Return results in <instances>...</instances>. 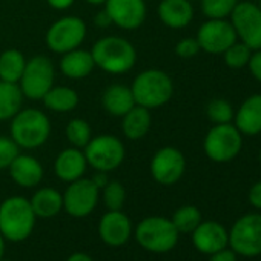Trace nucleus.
I'll return each instance as SVG.
<instances>
[{
	"label": "nucleus",
	"mask_w": 261,
	"mask_h": 261,
	"mask_svg": "<svg viewBox=\"0 0 261 261\" xmlns=\"http://www.w3.org/2000/svg\"><path fill=\"white\" fill-rule=\"evenodd\" d=\"M53 126L46 112L37 108H22L10 120V137L20 149H39L51 137Z\"/></svg>",
	"instance_id": "nucleus-1"
},
{
	"label": "nucleus",
	"mask_w": 261,
	"mask_h": 261,
	"mask_svg": "<svg viewBox=\"0 0 261 261\" xmlns=\"http://www.w3.org/2000/svg\"><path fill=\"white\" fill-rule=\"evenodd\" d=\"M95 63L106 74L120 75L133 69L137 63V49L121 36H105L89 49Z\"/></svg>",
	"instance_id": "nucleus-2"
},
{
	"label": "nucleus",
	"mask_w": 261,
	"mask_h": 261,
	"mask_svg": "<svg viewBox=\"0 0 261 261\" xmlns=\"http://www.w3.org/2000/svg\"><path fill=\"white\" fill-rule=\"evenodd\" d=\"M37 217L27 197L11 195L0 203V233L7 241H25L36 227Z\"/></svg>",
	"instance_id": "nucleus-3"
},
{
	"label": "nucleus",
	"mask_w": 261,
	"mask_h": 261,
	"mask_svg": "<svg viewBox=\"0 0 261 261\" xmlns=\"http://www.w3.org/2000/svg\"><path fill=\"white\" fill-rule=\"evenodd\" d=\"M136 105L157 109L171 101L174 95V82L171 75L162 69L151 68L139 72L130 85Z\"/></svg>",
	"instance_id": "nucleus-4"
},
{
	"label": "nucleus",
	"mask_w": 261,
	"mask_h": 261,
	"mask_svg": "<svg viewBox=\"0 0 261 261\" xmlns=\"http://www.w3.org/2000/svg\"><path fill=\"white\" fill-rule=\"evenodd\" d=\"M178 230L171 218L151 215L143 218L136 227L137 243L148 252L166 253L178 243Z\"/></svg>",
	"instance_id": "nucleus-5"
},
{
	"label": "nucleus",
	"mask_w": 261,
	"mask_h": 261,
	"mask_svg": "<svg viewBox=\"0 0 261 261\" xmlns=\"http://www.w3.org/2000/svg\"><path fill=\"white\" fill-rule=\"evenodd\" d=\"M88 166L100 172H112L121 166L126 157V148L120 137L112 134L92 136L89 143L83 148Z\"/></svg>",
	"instance_id": "nucleus-6"
},
{
	"label": "nucleus",
	"mask_w": 261,
	"mask_h": 261,
	"mask_svg": "<svg viewBox=\"0 0 261 261\" xmlns=\"http://www.w3.org/2000/svg\"><path fill=\"white\" fill-rule=\"evenodd\" d=\"M243 148V134L232 123L214 124L203 140L206 157L215 163L232 162Z\"/></svg>",
	"instance_id": "nucleus-7"
},
{
	"label": "nucleus",
	"mask_w": 261,
	"mask_h": 261,
	"mask_svg": "<svg viewBox=\"0 0 261 261\" xmlns=\"http://www.w3.org/2000/svg\"><path fill=\"white\" fill-rule=\"evenodd\" d=\"M54 82L56 66L53 60L46 56H34L27 60L19 86L25 98L37 101L54 86Z\"/></svg>",
	"instance_id": "nucleus-8"
},
{
	"label": "nucleus",
	"mask_w": 261,
	"mask_h": 261,
	"mask_svg": "<svg viewBox=\"0 0 261 261\" xmlns=\"http://www.w3.org/2000/svg\"><path fill=\"white\" fill-rule=\"evenodd\" d=\"M88 34L85 20L79 16H63L48 28L45 43L54 54H65L82 46Z\"/></svg>",
	"instance_id": "nucleus-9"
},
{
	"label": "nucleus",
	"mask_w": 261,
	"mask_h": 261,
	"mask_svg": "<svg viewBox=\"0 0 261 261\" xmlns=\"http://www.w3.org/2000/svg\"><path fill=\"white\" fill-rule=\"evenodd\" d=\"M230 23L237 39L247 45L252 51L261 49V10L250 0L238 2L230 13Z\"/></svg>",
	"instance_id": "nucleus-10"
},
{
	"label": "nucleus",
	"mask_w": 261,
	"mask_h": 261,
	"mask_svg": "<svg viewBox=\"0 0 261 261\" xmlns=\"http://www.w3.org/2000/svg\"><path fill=\"white\" fill-rule=\"evenodd\" d=\"M229 244L241 256L261 255V214L240 217L229 232Z\"/></svg>",
	"instance_id": "nucleus-11"
},
{
	"label": "nucleus",
	"mask_w": 261,
	"mask_h": 261,
	"mask_svg": "<svg viewBox=\"0 0 261 261\" xmlns=\"http://www.w3.org/2000/svg\"><path fill=\"white\" fill-rule=\"evenodd\" d=\"M63 195V209L74 218H83L94 212L100 200V189L91 178H79L68 183Z\"/></svg>",
	"instance_id": "nucleus-12"
},
{
	"label": "nucleus",
	"mask_w": 261,
	"mask_h": 261,
	"mask_svg": "<svg viewBox=\"0 0 261 261\" xmlns=\"http://www.w3.org/2000/svg\"><path fill=\"white\" fill-rule=\"evenodd\" d=\"M149 171L155 183L162 186H172L185 175L186 159L180 149L174 146H163L152 155Z\"/></svg>",
	"instance_id": "nucleus-13"
},
{
	"label": "nucleus",
	"mask_w": 261,
	"mask_h": 261,
	"mask_svg": "<svg viewBox=\"0 0 261 261\" xmlns=\"http://www.w3.org/2000/svg\"><path fill=\"white\" fill-rule=\"evenodd\" d=\"M195 39L200 49L212 56H223V53L238 40L227 19H207L200 25Z\"/></svg>",
	"instance_id": "nucleus-14"
},
{
	"label": "nucleus",
	"mask_w": 261,
	"mask_h": 261,
	"mask_svg": "<svg viewBox=\"0 0 261 261\" xmlns=\"http://www.w3.org/2000/svg\"><path fill=\"white\" fill-rule=\"evenodd\" d=\"M103 8L109 14L112 25L123 31L139 30L148 16L146 0H106Z\"/></svg>",
	"instance_id": "nucleus-15"
},
{
	"label": "nucleus",
	"mask_w": 261,
	"mask_h": 261,
	"mask_svg": "<svg viewBox=\"0 0 261 261\" xmlns=\"http://www.w3.org/2000/svg\"><path fill=\"white\" fill-rule=\"evenodd\" d=\"M98 235L106 246L121 247L133 235V221L123 211H108L98 221Z\"/></svg>",
	"instance_id": "nucleus-16"
},
{
	"label": "nucleus",
	"mask_w": 261,
	"mask_h": 261,
	"mask_svg": "<svg viewBox=\"0 0 261 261\" xmlns=\"http://www.w3.org/2000/svg\"><path fill=\"white\" fill-rule=\"evenodd\" d=\"M192 243L201 253L212 255L229 244V232L217 221H201L192 232Z\"/></svg>",
	"instance_id": "nucleus-17"
},
{
	"label": "nucleus",
	"mask_w": 261,
	"mask_h": 261,
	"mask_svg": "<svg viewBox=\"0 0 261 261\" xmlns=\"http://www.w3.org/2000/svg\"><path fill=\"white\" fill-rule=\"evenodd\" d=\"M8 172L11 180L23 189L37 188L45 175L43 165L30 154H19L10 165Z\"/></svg>",
	"instance_id": "nucleus-18"
},
{
	"label": "nucleus",
	"mask_w": 261,
	"mask_h": 261,
	"mask_svg": "<svg viewBox=\"0 0 261 261\" xmlns=\"http://www.w3.org/2000/svg\"><path fill=\"white\" fill-rule=\"evenodd\" d=\"M86 168L88 162L83 149L74 146L60 151L54 160V174L63 183H71L85 177Z\"/></svg>",
	"instance_id": "nucleus-19"
},
{
	"label": "nucleus",
	"mask_w": 261,
	"mask_h": 261,
	"mask_svg": "<svg viewBox=\"0 0 261 261\" xmlns=\"http://www.w3.org/2000/svg\"><path fill=\"white\" fill-rule=\"evenodd\" d=\"M194 5L189 0H160L157 5L159 20L171 30H183L194 20Z\"/></svg>",
	"instance_id": "nucleus-20"
},
{
	"label": "nucleus",
	"mask_w": 261,
	"mask_h": 261,
	"mask_svg": "<svg viewBox=\"0 0 261 261\" xmlns=\"http://www.w3.org/2000/svg\"><path fill=\"white\" fill-rule=\"evenodd\" d=\"M233 124L243 136L261 134V94L249 95L235 111Z\"/></svg>",
	"instance_id": "nucleus-21"
},
{
	"label": "nucleus",
	"mask_w": 261,
	"mask_h": 261,
	"mask_svg": "<svg viewBox=\"0 0 261 261\" xmlns=\"http://www.w3.org/2000/svg\"><path fill=\"white\" fill-rule=\"evenodd\" d=\"M101 106L111 117L121 118L130 108L136 106V100L130 86L124 83H112L106 86L101 94Z\"/></svg>",
	"instance_id": "nucleus-22"
},
{
	"label": "nucleus",
	"mask_w": 261,
	"mask_h": 261,
	"mask_svg": "<svg viewBox=\"0 0 261 261\" xmlns=\"http://www.w3.org/2000/svg\"><path fill=\"white\" fill-rule=\"evenodd\" d=\"M95 68L94 59L91 51L77 48L72 51H68L62 54L60 62H59V69L60 72L71 80H82L86 79Z\"/></svg>",
	"instance_id": "nucleus-23"
},
{
	"label": "nucleus",
	"mask_w": 261,
	"mask_h": 261,
	"mask_svg": "<svg viewBox=\"0 0 261 261\" xmlns=\"http://www.w3.org/2000/svg\"><path fill=\"white\" fill-rule=\"evenodd\" d=\"M152 126L151 109L136 105L121 117V133L127 140H142L148 136Z\"/></svg>",
	"instance_id": "nucleus-24"
},
{
	"label": "nucleus",
	"mask_w": 261,
	"mask_h": 261,
	"mask_svg": "<svg viewBox=\"0 0 261 261\" xmlns=\"http://www.w3.org/2000/svg\"><path fill=\"white\" fill-rule=\"evenodd\" d=\"M31 207L37 218H53L63 211V195L56 188H39L30 198Z\"/></svg>",
	"instance_id": "nucleus-25"
},
{
	"label": "nucleus",
	"mask_w": 261,
	"mask_h": 261,
	"mask_svg": "<svg viewBox=\"0 0 261 261\" xmlns=\"http://www.w3.org/2000/svg\"><path fill=\"white\" fill-rule=\"evenodd\" d=\"M45 108L48 111L53 112H71L74 111L79 103H80V97L79 92L69 86H53L42 98Z\"/></svg>",
	"instance_id": "nucleus-26"
},
{
	"label": "nucleus",
	"mask_w": 261,
	"mask_h": 261,
	"mask_svg": "<svg viewBox=\"0 0 261 261\" xmlns=\"http://www.w3.org/2000/svg\"><path fill=\"white\" fill-rule=\"evenodd\" d=\"M23 100L19 83L0 80V121H10L23 108Z\"/></svg>",
	"instance_id": "nucleus-27"
},
{
	"label": "nucleus",
	"mask_w": 261,
	"mask_h": 261,
	"mask_svg": "<svg viewBox=\"0 0 261 261\" xmlns=\"http://www.w3.org/2000/svg\"><path fill=\"white\" fill-rule=\"evenodd\" d=\"M27 65L25 54L17 48H8L0 54V80L19 83Z\"/></svg>",
	"instance_id": "nucleus-28"
},
{
	"label": "nucleus",
	"mask_w": 261,
	"mask_h": 261,
	"mask_svg": "<svg viewBox=\"0 0 261 261\" xmlns=\"http://www.w3.org/2000/svg\"><path fill=\"white\" fill-rule=\"evenodd\" d=\"M65 136L71 146L83 149L92 139V129H91V124L85 118L75 117L66 123Z\"/></svg>",
	"instance_id": "nucleus-29"
},
{
	"label": "nucleus",
	"mask_w": 261,
	"mask_h": 261,
	"mask_svg": "<svg viewBox=\"0 0 261 261\" xmlns=\"http://www.w3.org/2000/svg\"><path fill=\"white\" fill-rule=\"evenodd\" d=\"M171 221L174 223L178 233H192L195 230V227L203 220H201V212H200V209L197 206L186 204V206L178 207L174 212Z\"/></svg>",
	"instance_id": "nucleus-30"
},
{
	"label": "nucleus",
	"mask_w": 261,
	"mask_h": 261,
	"mask_svg": "<svg viewBox=\"0 0 261 261\" xmlns=\"http://www.w3.org/2000/svg\"><path fill=\"white\" fill-rule=\"evenodd\" d=\"M103 203L108 211H121L126 203V189L117 180H109L108 185L100 191Z\"/></svg>",
	"instance_id": "nucleus-31"
},
{
	"label": "nucleus",
	"mask_w": 261,
	"mask_h": 261,
	"mask_svg": "<svg viewBox=\"0 0 261 261\" xmlns=\"http://www.w3.org/2000/svg\"><path fill=\"white\" fill-rule=\"evenodd\" d=\"M252 49L244 45L243 42L237 40L233 45H230L224 53H223V59L224 63L232 68V69H241V68H247V63L250 60L252 56Z\"/></svg>",
	"instance_id": "nucleus-32"
},
{
	"label": "nucleus",
	"mask_w": 261,
	"mask_h": 261,
	"mask_svg": "<svg viewBox=\"0 0 261 261\" xmlns=\"http://www.w3.org/2000/svg\"><path fill=\"white\" fill-rule=\"evenodd\" d=\"M206 115L214 124H224V123H232L235 111L227 100L214 98L209 101L206 108Z\"/></svg>",
	"instance_id": "nucleus-33"
},
{
	"label": "nucleus",
	"mask_w": 261,
	"mask_h": 261,
	"mask_svg": "<svg viewBox=\"0 0 261 261\" xmlns=\"http://www.w3.org/2000/svg\"><path fill=\"white\" fill-rule=\"evenodd\" d=\"M240 0H200L201 11L207 19H227Z\"/></svg>",
	"instance_id": "nucleus-34"
},
{
	"label": "nucleus",
	"mask_w": 261,
	"mask_h": 261,
	"mask_svg": "<svg viewBox=\"0 0 261 261\" xmlns=\"http://www.w3.org/2000/svg\"><path fill=\"white\" fill-rule=\"evenodd\" d=\"M19 154L20 148L10 136H0V171L8 169Z\"/></svg>",
	"instance_id": "nucleus-35"
},
{
	"label": "nucleus",
	"mask_w": 261,
	"mask_h": 261,
	"mask_svg": "<svg viewBox=\"0 0 261 261\" xmlns=\"http://www.w3.org/2000/svg\"><path fill=\"white\" fill-rule=\"evenodd\" d=\"M200 45L195 37H185L175 45V54L181 59H191L195 57L200 53Z\"/></svg>",
	"instance_id": "nucleus-36"
},
{
	"label": "nucleus",
	"mask_w": 261,
	"mask_h": 261,
	"mask_svg": "<svg viewBox=\"0 0 261 261\" xmlns=\"http://www.w3.org/2000/svg\"><path fill=\"white\" fill-rule=\"evenodd\" d=\"M247 68H249L250 74L253 75V79L258 83H261V49L252 53L250 60L247 63Z\"/></svg>",
	"instance_id": "nucleus-37"
},
{
	"label": "nucleus",
	"mask_w": 261,
	"mask_h": 261,
	"mask_svg": "<svg viewBox=\"0 0 261 261\" xmlns=\"http://www.w3.org/2000/svg\"><path fill=\"white\" fill-rule=\"evenodd\" d=\"M209 261H237V253L232 249H221L211 255Z\"/></svg>",
	"instance_id": "nucleus-38"
},
{
	"label": "nucleus",
	"mask_w": 261,
	"mask_h": 261,
	"mask_svg": "<svg viewBox=\"0 0 261 261\" xmlns=\"http://www.w3.org/2000/svg\"><path fill=\"white\" fill-rule=\"evenodd\" d=\"M249 203L261 211V181L255 183L249 191Z\"/></svg>",
	"instance_id": "nucleus-39"
},
{
	"label": "nucleus",
	"mask_w": 261,
	"mask_h": 261,
	"mask_svg": "<svg viewBox=\"0 0 261 261\" xmlns=\"http://www.w3.org/2000/svg\"><path fill=\"white\" fill-rule=\"evenodd\" d=\"M94 25H95L97 28H101V30L109 28V27L112 25V20H111V17H109V14L106 13L105 8L100 10V11L94 16Z\"/></svg>",
	"instance_id": "nucleus-40"
},
{
	"label": "nucleus",
	"mask_w": 261,
	"mask_h": 261,
	"mask_svg": "<svg viewBox=\"0 0 261 261\" xmlns=\"http://www.w3.org/2000/svg\"><path fill=\"white\" fill-rule=\"evenodd\" d=\"M46 4L56 11H66L75 4V0H46Z\"/></svg>",
	"instance_id": "nucleus-41"
},
{
	"label": "nucleus",
	"mask_w": 261,
	"mask_h": 261,
	"mask_svg": "<svg viewBox=\"0 0 261 261\" xmlns=\"http://www.w3.org/2000/svg\"><path fill=\"white\" fill-rule=\"evenodd\" d=\"M91 180L95 183V186L101 191L106 185H108V181H109V177H108V172H100V171H95V174H94V177H91Z\"/></svg>",
	"instance_id": "nucleus-42"
},
{
	"label": "nucleus",
	"mask_w": 261,
	"mask_h": 261,
	"mask_svg": "<svg viewBox=\"0 0 261 261\" xmlns=\"http://www.w3.org/2000/svg\"><path fill=\"white\" fill-rule=\"evenodd\" d=\"M66 261H92V258L85 252H75V253L69 255Z\"/></svg>",
	"instance_id": "nucleus-43"
},
{
	"label": "nucleus",
	"mask_w": 261,
	"mask_h": 261,
	"mask_svg": "<svg viewBox=\"0 0 261 261\" xmlns=\"http://www.w3.org/2000/svg\"><path fill=\"white\" fill-rule=\"evenodd\" d=\"M5 247H7V240L4 238L2 233H0V259H2L5 255Z\"/></svg>",
	"instance_id": "nucleus-44"
},
{
	"label": "nucleus",
	"mask_w": 261,
	"mask_h": 261,
	"mask_svg": "<svg viewBox=\"0 0 261 261\" xmlns=\"http://www.w3.org/2000/svg\"><path fill=\"white\" fill-rule=\"evenodd\" d=\"M88 5H92V7H103L106 0H85Z\"/></svg>",
	"instance_id": "nucleus-45"
},
{
	"label": "nucleus",
	"mask_w": 261,
	"mask_h": 261,
	"mask_svg": "<svg viewBox=\"0 0 261 261\" xmlns=\"http://www.w3.org/2000/svg\"><path fill=\"white\" fill-rule=\"evenodd\" d=\"M258 159H259V165H261V151H259V155H258Z\"/></svg>",
	"instance_id": "nucleus-46"
},
{
	"label": "nucleus",
	"mask_w": 261,
	"mask_h": 261,
	"mask_svg": "<svg viewBox=\"0 0 261 261\" xmlns=\"http://www.w3.org/2000/svg\"><path fill=\"white\" fill-rule=\"evenodd\" d=\"M256 5H258V7H259V10H261V0H259V2H258Z\"/></svg>",
	"instance_id": "nucleus-47"
},
{
	"label": "nucleus",
	"mask_w": 261,
	"mask_h": 261,
	"mask_svg": "<svg viewBox=\"0 0 261 261\" xmlns=\"http://www.w3.org/2000/svg\"><path fill=\"white\" fill-rule=\"evenodd\" d=\"M189 2H200V0H189Z\"/></svg>",
	"instance_id": "nucleus-48"
},
{
	"label": "nucleus",
	"mask_w": 261,
	"mask_h": 261,
	"mask_svg": "<svg viewBox=\"0 0 261 261\" xmlns=\"http://www.w3.org/2000/svg\"><path fill=\"white\" fill-rule=\"evenodd\" d=\"M0 261H10V259H5V258H2V259H0Z\"/></svg>",
	"instance_id": "nucleus-49"
}]
</instances>
